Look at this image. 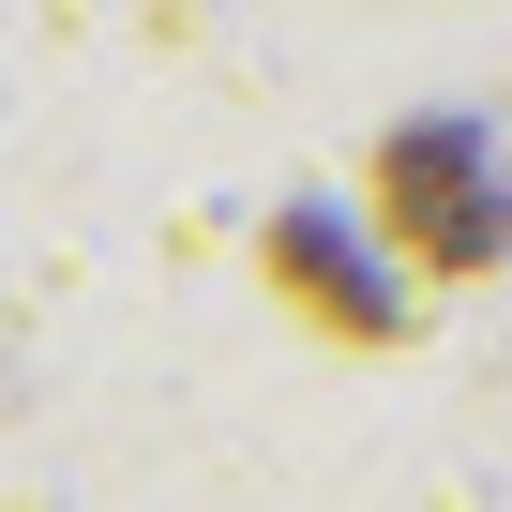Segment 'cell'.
Wrapping results in <instances>:
<instances>
[{"mask_svg":"<svg viewBox=\"0 0 512 512\" xmlns=\"http://www.w3.org/2000/svg\"><path fill=\"white\" fill-rule=\"evenodd\" d=\"M377 226H392L407 272L467 287V272L512 256V181H497V151H482L467 121H392V136H377Z\"/></svg>","mask_w":512,"mask_h":512,"instance_id":"cell-1","label":"cell"},{"mask_svg":"<svg viewBox=\"0 0 512 512\" xmlns=\"http://www.w3.org/2000/svg\"><path fill=\"white\" fill-rule=\"evenodd\" d=\"M272 287H287L317 332H347V347H377V332H392V302L362 287V256L332 241V211H287V226H272Z\"/></svg>","mask_w":512,"mask_h":512,"instance_id":"cell-2","label":"cell"}]
</instances>
